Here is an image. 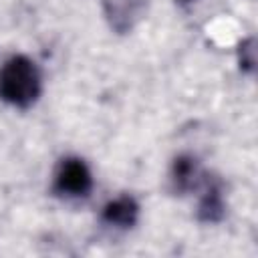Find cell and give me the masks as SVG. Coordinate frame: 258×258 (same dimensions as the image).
<instances>
[{
  "mask_svg": "<svg viewBox=\"0 0 258 258\" xmlns=\"http://www.w3.org/2000/svg\"><path fill=\"white\" fill-rule=\"evenodd\" d=\"M40 71L24 54L10 56L0 69V99L8 105L26 109L40 95Z\"/></svg>",
  "mask_w": 258,
  "mask_h": 258,
  "instance_id": "obj_1",
  "label": "cell"
},
{
  "mask_svg": "<svg viewBox=\"0 0 258 258\" xmlns=\"http://www.w3.org/2000/svg\"><path fill=\"white\" fill-rule=\"evenodd\" d=\"M93 187V175L87 163L79 157H64L56 171L52 189L64 198H85Z\"/></svg>",
  "mask_w": 258,
  "mask_h": 258,
  "instance_id": "obj_2",
  "label": "cell"
},
{
  "mask_svg": "<svg viewBox=\"0 0 258 258\" xmlns=\"http://www.w3.org/2000/svg\"><path fill=\"white\" fill-rule=\"evenodd\" d=\"M103 10L117 32H127L141 18L147 0H101Z\"/></svg>",
  "mask_w": 258,
  "mask_h": 258,
  "instance_id": "obj_3",
  "label": "cell"
},
{
  "mask_svg": "<svg viewBox=\"0 0 258 258\" xmlns=\"http://www.w3.org/2000/svg\"><path fill=\"white\" fill-rule=\"evenodd\" d=\"M103 222L117 228H131L137 222L139 206L131 196H121L105 204L103 208Z\"/></svg>",
  "mask_w": 258,
  "mask_h": 258,
  "instance_id": "obj_4",
  "label": "cell"
},
{
  "mask_svg": "<svg viewBox=\"0 0 258 258\" xmlns=\"http://www.w3.org/2000/svg\"><path fill=\"white\" fill-rule=\"evenodd\" d=\"M224 214H226V204L222 198V187L216 179H208L206 191L198 206V218L202 222L214 224V222H220L224 218Z\"/></svg>",
  "mask_w": 258,
  "mask_h": 258,
  "instance_id": "obj_5",
  "label": "cell"
},
{
  "mask_svg": "<svg viewBox=\"0 0 258 258\" xmlns=\"http://www.w3.org/2000/svg\"><path fill=\"white\" fill-rule=\"evenodd\" d=\"M200 179V165L198 159L191 155H179L173 159L171 165V183L175 191H189L191 187L198 185Z\"/></svg>",
  "mask_w": 258,
  "mask_h": 258,
  "instance_id": "obj_6",
  "label": "cell"
},
{
  "mask_svg": "<svg viewBox=\"0 0 258 258\" xmlns=\"http://www.w3.org/2000/svg\"><path fill=\"white\" fill-rule=\"evenodd\" d=\"M240 67L244 69V71H248V73H252V69H254V62H256V58H254V40L252 38H248V40H244L242 44H240Z\"/></svg>",
  "mask_w": 258,
  "mask_h": 258,
  "instance_id": "obj_7",
  "label": "cell"
},
{
  "mask_svg": "<svg viewBox=\"0 0 258 258\" xmlns=\"http://www.w3.org/2000/svg\"><path fill=\"white\" fill-rule=\"evenodd\" d=\"M183 2H191V0H179V4H183Z\"/></svg>",
  "mask_w": 258,
  "mask_h": 258,
  "instance_id": "obj_8",
  "label": "cell"
}]
</instances>
